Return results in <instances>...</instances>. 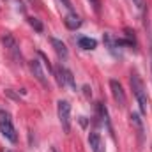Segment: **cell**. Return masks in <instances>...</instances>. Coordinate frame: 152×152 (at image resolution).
I'll list each match as a JSON object with an SVG mask.
<instances>
[{"instance_id":"cell-16","label":"cell","mask_w":152,"mask_h":152,"mask_svg":"<svg viewBox=\"0 0 152 152\" xmlns=\"http://www.w3.org/2000/svg\"><path fill=\"white\" fill-rule=\"evenodd\" d=\"M62 2H64V5H66L67 9H73V5H71V2H69V0H62Z\"/></svg>"},{"instance_id":"cell-8","label":"cell","mask_w":152,"mask_h":152,"mask_svg":"<svg viewBox=\"0 0 152 152\" xmlns=\"http://www.w3.org/2000/svg\"><path fill=\"white\" fill-rule=\"evenodd\" d=\"M51 46H53V50L57 51V55H58V58H62V60H66L67 58V55H69V51H67V48H66V44L60 41V39H55L51 37Z\"/></svg>"},{"instance_id":"cell-2","label":"cell","mask_w":152,"mask_h":152,"mask_svg":"<svg viewBox=\"0 0 152 152\" xmlns=\"http://www.w3.org/2000/svg\"><path fill=\"white\" fill-rule=\"evenodd\" d=\"M0 133H2L9 142H12V143L18 140L16 129H14V126H12V120H11L9 113H5V112H0Z\"/></svg>"},{"instance_id":"cell-18","label":"cell","mask_w":152,"mask_h":152,"mask_svg":"<svg viewBox=\"0 0 152 152\" xmlns=\"http://www.w3.org/2000/svg\"><path fill=\"white\" fill-rule=\"evenodd\" d=\"M2 152H11V151H2Z\"/></svg>"},{"instance_id":"cell-12","label":"cell","mask_w":152,"mask_h":152,"mask_svg":"<svg viewBox=\"0 0 152 152\" xmlns=\"http://www.w3.org/2000/svg\"><path fill=\"white\" fill-rule=\"evenodd\" d=\"M131 122L136 126V131H138V136L142 138V133H143V124H142V118L138 113H131Z\"/></svg>"},{"instance_id":"cell-4","label":"cell","mask_w":152,"mask_h":152,"mask_svg":"<svg viewBox=\"0 0 152 152\" xmlns=\"http://www.w3.org/2000/svg\"><path fill=\"white\" fill-rule=\"evenodd\" d=\"M58 120L62 124V129L64 133H69L71 131V104L67 101H58Z\"/></svg>"},{"instance_id":"cell-6","label":"cell","mask_w":152,"mask_h":152,"mask_svg":"<svg viewBox=\"0 0 152 152\" xmlns=\"http://www.w3.org/2000/svg\"><path fill=\"white\" fill-rule=\"evenodd\" d=\"M28 66H30V71H32L34 78L37 80L44 88H48V80H46L44 71H42V67H41V62H39V60H30V64H28Z\"/></svg>"},{"instance_id":"cell-17","label":"cell","mask_w":152,"mask_h":152,"mask_svg":"<svg viewBox=\"0 0 152 152\" xmlns=\"http://www.w3.org/2000/svg\"><path fill=\"white\" fill-rule=\"evenodd\" d=\"M92 2H94V4H96V5H94V7H96V11H97V12H99V0H92Z\"/></svg>"},{"instance_id":"cell-14","label":"cell","mask_w":152,"mask_h":152,"mask_svg":"<svg viewBox=\"0 0 152 152\" xmlns=\"http://www.w3.org/2000/svg\"><path fill=\"white\" fill-rule=\"evenodd\" d=\"M28 23H30V25H32L37 32H42V23L39 21L37 18H28Z\"/></svg>"},{"instance_id":"cell-5","label":"cell","mask_w":152,"mask_h":152,"mask_svg":"<svg viewBox=\"0 0 152 152\" xmlns=\"http://www.w3.org/2000/svg\"><path fill=\"white\" fill-rule=\"evenodd\" d=\"M110 88H112V96H113L117 106H118V108H124V106H126V94H124L122 85H120L117 80H112V81H110Z\"/></svg>"},{"instance_id":"cell-13","label":"cell","mask_w":152,"mask_h":152,"mask_svg":"<svg viewBox=\"0 0 152 152\" xmlns=\"http://www.w3.org/2000/svg\"><path fill=\"white\" fill-rule=\"evenodd\" d=\"M66 83L71 87V88H76V83H75V78H73V73L69 69H66Z\"/></svg>"},{"instance_id":"cell-7","label":"cell","mask_w":152,"mask_h":152,"mask_svg":"<svg viewBox=\"0 0 152 152\" xmlns=\"http://www.w3.org/2000/svg\"><path fill=\"white\" fill-rule=\"evenodd\" d=\"M88 145H90L92 152H104V143H103L99 133H96V131H90V134H88Z\"/></svg>"},{"instance_id":"cell-1","label":"cell","mask_w":152,"mask_h":152,"mask_svg":"<svg viewBox=\"0 0 152 152\" xmlns=\"http://www.w3.org/2000/svg\"><path fill=\"white\" fill-rule=\"evenodd\" d=\"M129 83H131V88H133V94L140 104V110L142 113H147V108H149V99H147V90H145V85L142 81V78L136 75V73H131L129 78Z\"/></svg>"},{"instance_id":"cell-10","label":"cell","mask_w":152,"mask_h":152,"mask_svg":"<svg viewBox=\"0 0 152 152\" xmlns=\"http://www.w3.org/2000/svg\"><path fill=\"white\" fill-rule=\"evenodd\" d=\"M53 75L57 78V85L58 87H66L67 83H66V67H62V66H57V67H53Z\"/></svg>"},{"instance_id":"cell-3","label":"cell","mask_w":152,"mask_h":152,"mask_svg":"<svg viewBox=\"0 0 152 152\" xmlns=\"http://www.w3.org/2000/svg\"><path fill=\"white\" fill-rule=\"evenodd\" d=\"M2 42H4L7 53L12 57V60H16V64H23V57H21V51H20V46H18L16 39L12 37L11 34H4Z\"/></svg>"},{"instance_id":"cell-9","label":"cell","mask_w":152,"mask_h":152,"mask_svg":"<svg viewBox=\"0 0 152 152\" xmlns=\"http://www.w3.org/2000/svg\"><path fill=\"white\" fill-rule=\"evenodd\" d=\"M64 23H66V27H67V28L76 30V28L81 25V20H80V16H76L75 12H71V14H67V16L64 18Z\"/></svg>"},{"instance_id":"cell-15","label":"cell","mask_w":152,"mask_h":152,"mask_svg":"<svg viewBox=\"0 0 152 152\" xmlns=\"http://www.w3.org/2000/svg\"><path fill=\"white\" fill-rule=\"evenodd\" d=\"M133 5H134L138 11H143V9H145V2H143V0H133Z\"/></svg>"},{"instance_id":"cell-11","label":"cell","mask_w":152,"mask_h":152,"mask_svg":"<svg viewBox=\"0 0 152 152\" xmlns=\"http://www.w3.org/2000/svg\"><path fill=\"white\" fill-rule=\"evenodd\" d=\"M78 44H80V48H83V50H94V48L97 46L96 39H90V37H81L78 41Z\"/></svg>"}]
</instances>
